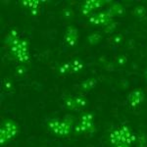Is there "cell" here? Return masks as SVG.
Here are the masks:
<instances>
[{"mask_svg": "<svg viewBox=\"0 0 147 147\" xmlns=\"http://www.w3.org/2000/svg\"><path fill=\"white\" fill-rule=\"evenodd\" d=\"M136 140V137L131 134L127 127H122L115 129L110 134V141L115 147L119 146H129Z\"/></svg>", "mask_w": 147, "mask_h": 147, "instance_id": "1", "label": "cell"}, {"mask_svg": "<svg viewBox=\"0 0 147 147\" xmlns=\"http://www.w3.org/2000/svg\"><path fill=\"white\" fill-rule=\"evenodd\" d=\"M48 127L57 136H69L72 130V122L68 120L60 121L59 119H52L48 122Z\"/></svg>", "mask_w": 147, "mask_h": 147, "instance_id": "2", "label": "cell"}, {"mask_svg": "<svg viewBox=\"0 0 147 147\" xmlns=\"http://www.w3.org/2000/svg\"><path fill=\"white\" fill-rule=\"evenodd\" d=\"M18 125L11 120H6L2 125L1 130H0V141H1V144L6 143L8 140L14 138L16 136V134H18Z\"/></svg>", "mask_w": 147, "mask_h": 147, "instance_id": "3", "label": "cell"}, {"mask_svg": "<svg viewBox=\"0 0 147 147\" xmlns=\"http://www.w3.org/2000/svg\"><path fill=\"white\" fill-rule=\"evenodd\" d=\"M78 132H91L94 130L93 116L89 113H84L80 117V124L76 127Z\"/></svg>", "mask_w": 147, "mask_h": 147, "instance_id": "4", "label": "cell"}, {"mask_svg": "<svg viewBox=\"0 0 147 147\" xmlns=\"http://www.w3.org/2000/svg\"><path fill=\"white\" fill-rule=\"evenodd\" d=\"M113 17V14L111 13V11L108 12H100V13L93 15L89 18V23H91L92 25H105L107 26L109 23L111 22Z\"/></svg>", "mask_w": 147, "mask_h": 147, "instance_id": "5", "label": "cell"}, {"mask_svg": "<svg viewBox=\"0 0 147 147\" xmlns=\"http://www.w3.org/2000/svg\"><path fill=\"white\" fill-rule=\"evenodd\" d=\"M105 3V1H97V0H87L82 4V11L84 15H89L94 9L99 8L103 4Z\"/></svg>", "mask_w": 147, "mask_h": 147, "instance_id": "6", "label": "cell"}, {"mask_svg": "<svg viewBox=\"0 0 147 147\" xmlns=\"http://www.w3.org/2000/svg\"><path fill=\"white\" fill-rule=\"evenodd\" d=\"M144 100V93L143 91L138 89V90H134L129 95V102L130 106L136 107V106L139 105Z\"/></svg>", "mask_w": 147, "mask_h": 147, "instance_id": "7", "label": "cell"}, {"mask_svg": "<svg viewBox=\"0 0 147 147\" xmlns=\"http://www.w3.org/2000/svg\"><path fill=\"white\" fill-rule=\"evenodd\" d=\"M78 30L73 27H69L65 34V41L70 46H74L77 44L78 41Z\"/></svg>", "mask_w": 147, "mask_h": 147, "instance_id": "8", "label": "cell"}, {"mask_svg": "<svg viewBox=\"0 0 147 147\" xmlns=\"http://www.w3.org/2000/svg\"><path fill=\"white\" fill-rule=\"evenodd\" d=\"M21 4L23 6L30 9L32 11H34L37 10V8H38L40 4V1H38V0H24V1H21Z\"/></svg>", "mask_w": 147, "mask_h": 147, "instance_id": "9", "label": "cell"}, {"mask_svg": "<svg viewBox=\"0 0 147 147\" xmlns=\"http://www.w3.org/2000/svg\"><path fill=\"white\" fill-rule=\"evenodd\" d=\"M95 84H96L95 79H88L84 80L80 86H82V89H84V90H90V89H92L95 86Z\"/></svg>", "mask_w": 147, "mask_h": 147, "instance_id": "10", "label": "cell"}, {"mask_svg": "<svg viewBox=\"0 0 147 147\" xmlns=\"http://www.w3.org/2000/svg\"><path fill=\"white\" fill-rule=\"evenodd\" d=\"M71 66H72V71L75 73L80 72L84 69V63L80 62V60H74L73 62H71Z\"/></svg>", "mask_w": 147, "mask_h": 147, "instance_id": "11", "label": "cell"}, {"mask_svg": "<svg viewBox=\"0 0 147 147\" xmlns=\"http://www.w3.org/2000/svg\"><path fill=\"white\" fill-rule=\"evenodd\" d=\"M74 99H75L76 106H77V108H82V107H85V106H86L87 101H86V99H85L84 97H82V96H76V97H74Z\"/></svg>", "mask_w": 147, "mask_h": 147, "instance_id": "12", "label": "cell"}, {"mask_svg": "<svg viewBox=\"0 0 147 147\" xmlns=\"http://www.w3.org/2000/svg\"><path fill=\"white\" fill-rule=\"evenodd\" d=\"M65 105L68 109H76L77 108L74 97H67V98L65 99Z\"/></svg>", "mask_w": 147, "mask_h": 147, "instance_id": "13", "label": "cell"}, {"mask_svg": "<svg viewBox=\"0 0 147 147\" xmlns=\"http://www.w3.org/2000/svg\"><path fill=\"white\" fill-rule=\"evenodd\" d=\"M70 71H72L71 63H65L59 67V72H60V74H66V73L70 72Z\"/></svg>", "mask_w": 147, "mask_h": 147, "instance_id": "14", "label": "cell"}, {"mask_svg": "<svg viewBox=\"0 0 147 147\" xmlns=\"http://www.w3.org/2000/svg\"><path fill=\"white\" fill-rule=\"evenodd\" d=\"M88 39H89V42H91V43H96V42H98L99 40L101 39V36L97 34H93L88 37Z\"/></svg>", "mask_w": 147, "mask_h": 147, "instance_id": "15", "label": "cell"}, {"mask_svg": "<svg viewBox=\"0 0 147 147\" xmlns=\"http://www.w3.org/2000/svg\"><path fill=\"white\" fill-rule=\"evenodd\" d=\"M136 15L137 14H138L139 16L141 15V14H144V10H143V8H142V7H139V8H136Z\"/></svg>", "mask_w": 147, "mask_h": 147, "instance_id": "16", "label": "cell"}, {"mask_svg": "<svg viewBox=\"0 0 147 147\" xmlns=\"http://www.w3.org/2000/svg\"><path fill=\"white\" fill-rule=\"evenodd\" d=\"M25 73V69H24L23 67H18V74L19 75H22V74H24Z\"/></svg>", "mask_w": 147, "mask_h": 147, "instance_id": "17", "label": "cell"}]
</instances>
